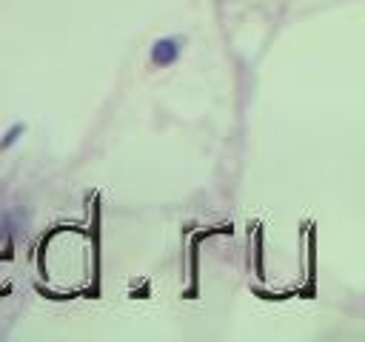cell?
I'll return each mask as SVG.
<instances>
[{"label":"cell","instance_id":"6da1fadb","mask_svg":"<svg viewBox=\"0 0 365 342\" xmlns=\"http://www.w3.org/2000/svg\"><path fill=\"white\" fill-rule=\"evenodd\" d=\"M177 54H180V43L171 40V37H163V40H157L154 48H151V63H154V66H171V63L177 60Z\"/></svg>","mask_w":365,"mask_h":342}]
</instances>
